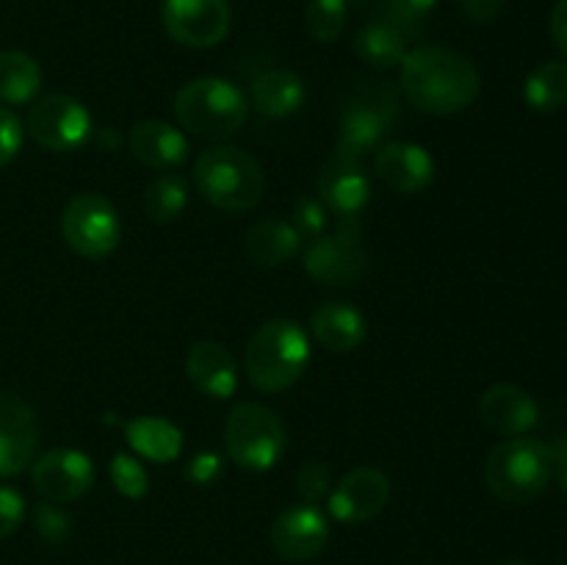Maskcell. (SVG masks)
<instances>
[{
	"label": "cell",
	"mask_w": 567,
	"mask_h": 565,
	"mask_svg": "<svg viewBox=\"0 0 567 565\" xmlns=\"http://www.w3.org/2000/svg\"><path fill=\"white\" fill-rule=\"evenodd\" d=\"M25 127L39 147L50 153H72L92 136V116L72 94H44L33 100Z\"/></svg>",
	"instance_id": "obj_9"
},
{
	"label": "cell",
	"mask_w": 567,
	"mask_h": 565,
	"mask_svg": "<svg viewBox=\"0 0 567 565\" xmlns=\"http://www.w3.org/2000/svg\"><path fill=\"white\" fill-rule=\"evenodd\" d=\"M399 83L410 105L430 116L460 114L471 109L482 92L476 66L446 44H421L408 50Z\"/></svg>",
	"instance_id": "obj_1"
},
{
	"label": "cell",
	"mask_w": 567,
	"mask_h": 565,
	"mask_svg": "<svg viewBox=\"0 0 567 565\" xmlns=\"http://www.w3.org/2000/svg\"><path fill=\"white\" fill-rule=\"evenodd\" d=\"M25 518V499L9 485H0V541L17 532Z\"/></svg>",
	"instance_id": "obj_36"
},
{
	"label": "cell",
	"mask_w": 567,
	"mask_h": 565,
	"mask_svg": "<svg viewBox=\"0 0 567 565\" xmlns=\"http://www.w3.org/2000/svg\"><path fill=\"white\" fill-rule=\"evenodd\" d=\"M524 100L532 111H557L567 100V64L565 61H546L524 83Z\"/></svg>",
	"instance_id": "obj_27"
},
{
	"label": "cell",
	"mask_w": 567,
	"mask_h": 565,
	"mask_svg": "<svg viewBox=\"0 0 567 565\" xmlns=\"http://www.w3.org/2000/svg\"><path fill=\"white\" fill-rule=\"evenodd\" d=\"M186 374L199 393L214 399H230L238 388V363L230 349L219 341L192 343L186 355Z\"/></svg>",
	"instance_id": "obj_19"
},
{
	"label": "cell",
	"mask_w": 567,
	"mask_h": 565,
	"mask_svg": "<svg viewBox=\"0 0 567 565\" xmlns=\"http://www.w3.org/2000/svg\"><path fill=\"white\" fill-rule=\"evenodd\" d=\"M269 537L282 559H291V563L313 559L316 554L324 552L327 541H330V521L316 504H293L277 515Z\"/></svg>",
	"instance_id": "obj_14"
},
{
	"label": "cell",
	"mask_w": 567,
	"mask_h": 565,
	"mask_svg": "<svg viewBox=\"0 0 567 565\" xmlns=\"http://www.w3.org/2000/svg\"><path fill=\"white\" fill-rule=\"evenodd\" d=\"M33 491L53 504H70L92 491L94 465L78 449H50L31 463Z\"/></svg>",
	"instance_id": "obj_11"
},
{
	"label": "cell",
	"mask_w": 567,
	"mask_h": 565,
	"mask_svg": "<svg viewBox=\"0 0 567 565\" xmlns=\"http://www.w3.org/2000/svg\"><path fill=\"white\" fill-rule=\"evenodd\" d=\"M297 491L302 493V499L308 504L319 507L332 491V474L321 460H308L302 469L297 471Z\"/></svg>",
	"instance_id": "obj_32"
},
{
	"label": "cell",
	"mask_w": 567,
	"mask_h": 565,
	"mask_svg": "<svg viewBox=\"0 0 567 565\" xmlns=\"http://www.w3.org/2000/svg\"><path fill=\"white\" fill-rule=\"evenodd\" d=\"M293 227L302 238H319L327 230V205L316 197H302L293 205Z\"/></svg>",
	"instance_id": "obj_33"
},
{
	"label": "cell",
	"mask_w": 567,
	"mask_h": 565,
	"mask_svg": "<svg viewBox=\"0 0 567 565\" xmlns=\"http://www.w3.org/2000/svg\"><path fill=\"white\" fill-rule=\"evenodd\" d=\"M435 6L437 0H385L380 6V20L391 22L404 37L413 39L424 31L426 20L435 11Z\"/></svg>",
	"instance_id": "obj_30"
},
{
	"label": "cell",
	"mask_w": 567,
	"mask_h": 565,
	"mask_svg": "<svg viewBox=\"0 0 567 565\" xmlns=\"http://www.w3.org/2000/svg\"><path fill=\"white\" fill-rule=\"evenodd\" d=\"M181 127L208 142L236 136L249 116V100L227 78H194L175 94Z\"/></svg>",
	"instance_id": "obj_4"
},
{
	"label": "cell",
	"mask_w": 567,
	"mask_h": 565,
	"mask_svg": "<svg viewBox=\"0 0 567 565\" xmlns=\"http://www.w3.org/2000/svg\"><path fill=\"white\" fill-rule=\"evenodd\" d=\"M557 474H559V482H563V487L567 491V465H565L563 471H557Z\"/></svg>",
	"instance_id": "obj_41"
},
{
	"label": "cell",
	"mask_w": 567,
	"mask_h": 565,
	"mask_svg": "<svg viewBox=\"0 0 567 565\" xmlns=\"http://www.w3.org/2000/svg\"><path fill=\"white\" fill-rule=\"evenodd\" d=\"M249 97H252V105L260 114L271 116V120H282V116H291L302 109L308 89H305V81L297 72L266 70L252 81Z\"/></svg>",
	"instance_id": "obj_23"
},
{
	"label": "cell",
	"mask_w": 567,
	"mask_h": 565,
	"mask_svg": "<svg viewBox=\"0 0 567 565\" xmlns=\"http://www.w3.org/2000/svg\"><path fill=\"white\" fill-rule=\"evenodd\" d=\"M391 499V480L380 469H354L327 496V510L341 524L377 518Z\"/></svg>",
	"instance_id": "obj_15"
},
{
	"label": "cell",
	"mask_w": 567,
	"mask_h": 565,
	"mask_svg": "<svg viewBox=\"0 0 567 565\" xmlns=\"http://www.w3.org/2000/svg\"><path fill=\"white\" fill-rule=\"evenodd\" d=\"M548 446V454H551V463H554V474L557 471H563L567 465V432H563V435L554 438L551 443H546Z\"/></svg>",
	"instance_id": "obj_40"
},
{
	"label": "cell",
	"mask_w": 567,
	"mask_h": 565,
	"mask_svg": "<svg viewBox=\"0 0 567 565\" xmlns=\"http://www.w3.org/2000/svg\"><path fill=\"white\" fill-rule=\"evenodd\" d=\"M39 424L17 393L0 391V476H17L37 460Z\"/></svg>",
	"instance_id": "obj_16"
},
{
	"label": "cell",
	"mask_w": 567,
	"mask_h": 565,
	"mask_svg": "<svg viewBox=\"0 0 567 565\" xmlns=\"http://www.w3.org/2000/svg\"><path fill=\"white\" fill-rule=\"evenodd\" d=\"M161 20L177 44L208 50L225 42L233 25V11L227 0H164Z\"/></svg>",
	"instance_id": "obj_10"
},
{
	"label": "cell",
	"mask_w": 567,
	"mask_h": 565,
	"mask_svg": "<svg viewBox=\"0 0 567 565\" xmlns=\"http://www.w3.org/2000/svg\"><path fill=\"white\" fill-rule=\"evenodd\" d=\"M480 415L493 432L504 438H520L537 424L540 419V408L535 399L518 386L509 382H498L491 386L480 399Z\"/></svg>",
	"instance_id": "obj_18"
},
{
	"label": "cell",
	"mask_w": 567,
	"mask_h": 565,
	"mask_svg": "<svg viewBox=\"0 0 567 565\" xmlns=\"http://www.w3.org/2000/svg\"><path fill=\"white\" fill-rule=\"evenodd\" d=\"M551 37L554 44L567 55V0H557L551 11Z\"/></svg>",
	"instance_id": "obj_39"
},
{
	"label": "cell",
	"mask_w": 567,
	"mask_h": 565,
	"mask_svg": "<svg viewBox=\"0 0 567 565\" xmlns=\"http://www.w3.org/2000/svg\"><path fill=\"white\" fill-rule=\"evenodd\" d=\"M347 20V0H310L305 9V28L319 44H332L336 39H341Z\"/></svg>",
	"instance_id": "obj_29"
},
{
	"label": "cell",
	"mask_w": 567,
	"mask_h": 565,
	"mask_svg": "<svg viewBox=\"0 0 567 565\" xmlns=\"http://www.w3.org/2000/svg\"><path fill=\"white\" fill-rule=\"evenodd\" d=\"M310 330L316 341L330 352H352L365 341V316L349 302H324L310 316Z\"/></svg>",
	"instance_id": "obj_21"
},
{
	"label": "cell",
	"mask_w": 567,
	"mask_h": 565,
	"mask_svg": "<svg viewBox=\"0 0 567 565\" xmlns=\"http://www.w3.org/2000/svg\"><path fill=\"white\" fill-rule=\"evenodd\" d=\"M188 203V188L181 175H158L147 188H144V214L158 225L175 222L177 216L186 210Z\"/></svg>",
	"instance_id": "obj_28"
},
{
	"label": "cell",
	"mask_w": 567,
	"mask_h": 565,
	"mask_svg": "<svg viewBox=\"0 0 567 565\" xmlns=\"http://www.w3.org/2000/svg\"><path fill=\"white\" fill-rule=\"evenodd\" d=\"M33 524H37V532L44 537V541L61 543V541H66V535H70L72 521H70V515L59 507V504L44 502L33 510Z\"/></svg>",
	"instance_id": "obj_34"
},
{
	"label": "cell",
	"mask_w": 567,
	"mask_h": 565,
	"mask_svg": "<svg viewBox=\"0 0 567 565\" xmlns=\"http://www.w3.org/2000/svg\"><path fill=\"white\" fill-rule=\"evenodd\" d=\"M299 247H302V236L297 233V227L280 219L255 222L244 238L247 258L255 266H266V269L288 264L299 253Z\"/></svg>",
	"instance_id": "obj_24"
},
{
	"label": "cell",
	"mask_w": 567,
	"mask_h": 565,
	"mask_svg": "<svg viewBox=\"0 0 567 565\" xmlns=\"http://www.w3.org/2000/svg\"><path fill=\"white\" fill-rule=\"evenodd\" d=\"M316 186H319L321 203L338 219L360 216L371 199V177L363 158H352V155L332 153L330 161L321 166Z\"/></svg>",
	"instance_id": "obj_12"
},
{
	"label": "cell",
	"mask_w": 567,
	"mask_h": 565,
	"mask_svg": "<svg viewBox=\"0 0 567 565\" xmlns=\"http://www.w3.org/2000/svg\"><path fill=\"white\" fill-rule=\"evenodd\" d=\"M504 565H529V563H524V559H509V563H504Z\"/></svg>",
	"instance_id": "obj_42"
},
{
	"label": "cell",
	"mask_w": 567,
	"mask_h": 565,
	"mask_svg": "<svg viewBox=\"0 0 567 565\" xmlns=\"http://www.w3.org/2000/svg\"><path fill=\"white\" fill-rule=\"evenodd\" d=\"M22 131L25 127H22L20 116L11 109H6V105H0V170L9 166L14 161V155L20 153Z\"/></svg>",
	"instance_id": "obj_35"
},
{
	"label": "cell",
	"mask_w": 567,
	"mask_h": 565,
	"mask_svg": "<svg viewBox=\"0 0 567 565\" xmlns=\"http://www.w3.org/2000/svg\"><path fill=\"white\" fill-rule=\"evenodd\" d=\"M471 22H493L504 9V0H457Z\"/></svg>",
	"instance_id": "obj_38"
},
{
	"label": "cell",
	"mask_w": 567,
	"mask_h": 565,
	"mask_svg": "<svg viewBox=\"0 0 567 565\" xmlns=\"http://www.w3.org/2000/svg\"><path fill=\"white\" fill-rule=\"evenodd\" d=\"M42 89V66L22 50L0 53V103H33Z\"/></svg>",
	"instance_id": "obj_26"
},
{
	"label": "cell",
	"mask_w": 567,
	"mask_h": 565,
	"mask_svg": "<svg viewBox=\"0 0 567 565\" xmlns=\"http://www.w3.org/2000/svg\"><path fill=\"white\" fill-rule=\"evenodd\" d=\"M127 150L138 164L155 172H172L188 158V138L164 120H144L127 133Z\"/></svg>",
	"instance_id": "obj_20"
},
{
	"label": "cell",
	"mask_w": 567,
	"mask_h": 565,
	"mask_svg": "<svg viewBox=\"0 0 567 565\" xmlns=\"http://www.w3.org/2000/svg\"><path fill=\"white\" fill-rule=\"evenodd\" d=\"M554 476L548 446L532 438H507L485 463V482L498 502L526 504L540 496Z\"/></svg>",
	"instance_id": "obj_5"
},
{
	"label": "cell",
	"mask_w": 567,
	"mask_h": 565,
	"mask_svg": "<svg viewBox=\"0 0 567 565\" xmlns=\"http://www.w3.org/2000/svg\"><path fill=\"white\" fill-rule=\"evenodd\" d=\"M186 476L194 485H214L221 476V454L219 452H197L186 465Z\"/></svg>",
	"instance_id": "obj_37"
},
{
	"label": "cell",
	"mask_w": 567,
	"mask_h": 565,
	"mask_svg": "<svg viewBox=\"0 0 567 565\" xmlns=\"http://www.w3.org/2000/svg\"><path fill=\"white\" fill-rule=\"evenodd\" d=\"M194 186L199 197L219 210H252L266 188L264 170L258 161L238 147L203 150L194 161Z\"/></svg>",
	"instance_id": "obj_3"
},
{
	"label": "cell",
	"mask_w": 567,
	"mask_h": 565,
	"mask_svg": "<svg viewBox=\"0 0 567 565\" xmlns=\"http://www.w3.org/2000/svg\"><path fill=\"white\" fill-rule=\"evenodd\" d=\"M111 482H114L116 493L125 499H144L150 491V476L144 471L142 460L133 458L127 452H116L109 465Z\"/></svg>",
	"instance_id": "obj_31"
},
{
	"label": "cell",
	"mask_w": 567,
	"mask_h": 565,
	"mask_svg": "<svg viewBox=\"0 0 567 565\" xmlns=\"http://www.w3.org/2000/svg\"><path fill=\"white\" fill-rule=\"evenodd\" d=\"M302 266L310 280L321 286H354L369 269V258L358 238L324 233L305 247Z\"/></svg>",
	"instance_id": "obj_13"
},
{
	"label": "cell",
	"mask_w": 567,
	"mask_h": 565,
	"mask_svg": "<svg viewBox=\"0 0 567 565\" xmlns=\"http://www.w3.org/2000/svg\"><path fill=\"white\" fill-rule=\"evenodd\" d=\"M399 114V94L388 81H360L343 103L336 153L363 158L380 150Z\"/></svg>",
	"instance_id": "obj_6"
},
{
	"label": "cell",
	"mask_w": 567,
	"mask_h": 565,
	"mask_svg": "<svg viewBox=\"0 0 567 565\" xmlns=\"http://www.w3.org/2000/svg\"><path fill=\"white\" fill-rule=\"evenodd\" d=\"M310 363V338L297 321L271 319L252 332L244 349V371L264 393L297 386Z\"/></svg>",
	"instance_id": "obj_2"
},
{
	"label": "cell",
	"mask_w": 567,
	"mask_h": 565,
	"mask_svg": "<svg viewBox=\"0 0 567 565\" xmlns=\"http://www.w3.org/2000/svg\"><path fill=\"white\" fill-rule=\"evenodd\" d=\"M66 247L86 260H103L120 247L122 222L114 205L94 192L75 194L61 214Z\"/></svg>",
	"instance_id": "obj_8"
},
{
	"label": "cell",
	"mask_w": 567,
	"mask_h": 565,
	"mask_svg": "<svg viewBox=\"0 0 567 565\" xmlns=\"http://www.w3.org/2000/svg\"><path fill=\"white\" fill-rule=\"evenodd\" d=\"M374 172L399 194H419L435 181V161L421 144L388 142L377 150Z\"/></svg>",
	"instance_id": "obj_17"
},
{
	"label": "cell",
	"mask_w": 567,
	"mask_h": 565,
	"mask_svg": "<svg viewBox=\"0 0 567 565\" xmlns=\"http://www.w3.org/2000/svg\"><path fill=\"white\" fill-rule=\"evenodd\" d=\"M125 438L133 452L150 463H172L183 452V432L161 415H136L125 421Z\"/></svg>",
	"instance_id": "obj_22"
},
{
	"label": "cell",
	"mask_w": 567,
	"mask_h": 565,
	"mask_svg": "<svg viewBox=\"0 0 567 565\" xmlns=\"http://www.w3.org/2000/svg\"><path fill=\"white\" fill-rule=\"evenodd\" d=\"M225 449L247 471H269L286 452V424L260 402H238L225 421Z\"/></svg>",
	"instance_id": "obj_7"
},
{
	"label": "cell",
	"mask_w": 567,
	"mask_h": 565,
	"mask_svg": "<svg viewBox=\"0 0 567 565\" xmlns=\"http://www.w3.org/2000/svg\"><path fill=\"white\" fill-rule=\"evenodd\" d=\"M408 42L399 28H393L385 20H371L369 25H363L354 37V53L363 64H369L371 70H391V66L402 64V59L408 55Z\"/></svg>",
	"instance_id": "obj_25"
}]
</instances>
